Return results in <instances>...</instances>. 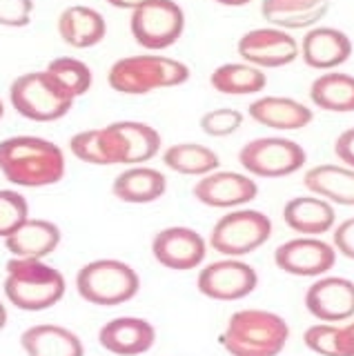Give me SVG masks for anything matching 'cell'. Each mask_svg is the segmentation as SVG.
Segmentation results:
<instances>
[{
	"label": "cell",
	"instance_id": "cell-1",
	"mask_svg": "<svg viewBox=\"0 0 354 356\" xmlns=\"http://www.w3.org/2000/svg\"><path fill=\"white\" fill-rule=\"evenodd\" d=\"M0 174L18 187L56 185L65 176V154L40 136L5 138L0 140Z\"/></svg>",
	"mask_w": 354,
	"mask_h": 356
},
{
	"label": "cell",
	"instance_id": "cell-2",
	"mask_svg": "<svg viewBox=\"0 0 354 356\" xmlns=\"http://www.w3.org/2000/svg\"><path fill=\"white\" fill-rule=\"evenodd\" d=\"M290 339L283 316L268 309H241L227 321L220 345L230 356H279Z\"/></svg>",
	"mask_w": 354,
	"mask_h": 356
},
{
	"label": "cell",
	"instance_id": "cell-3",
	"mask_svg": "<svg viewBox=\"0 0 354 356\" xmlns=\"http://www.w3.org/2000/svg\"><path fill=\"white\" fill-rule=\"evenodd\" d=\"M5 296L9 303L25 312L49 309L65 296L63 274L42 259H14L5 265Z\"/></svg>",
	"mask_w": 354,
	"mask_h": 356
},
{
	"label": "cell",
	"instance_id": "cell-4",
	"mask_svg": "<svg viewBox=\"0 0 354 356\" xmlns=\"http://www.w3.org/2000/svg\"><path fill=\"white\" fill-rule=\"evenodd\" d=\"M190 81V67L159 54L125 56L109 67L107 83L118 94L143 96L154 89L179 87Z\"/></svg>",
	"mask_w": 354,
	"mask_h": 356
},
{
	"label": "cell",
	"instance_id": "cell-5",
	"mask_svg": "<svg viewBox=\"0 0 354 356\" xmlns=\"http://www.w3.org/2000/svg\"><path fill=\"white\" fill-rule=\"evenodd\" d=\"M9 100L23 118L51 122L67 116L76 98L47 70H42L18 76L9 87Z\"/></svg>",
	"mask_w": 354,
	"mask_h": 356
},
{
	"label": "cell",
	"instance_id": "cell-6",
	"mask_svg": "<svg viewBox=\"0 0 354 356\" xmlns=\"http://www.w3.org/2000/svg\"><path fill=\"white\" fill-rule=\"evenodd\" d=\"M76 289L92 305L112 307L131 300L140 289V278L123 261L101 259L81 267L76 274Z\"/></svg>",
	"mask_w": 354,
	"mask_h": 356
},
{
	"label": "cell",
	"instance_id": "cell-7",
	"mask_svg": "<svg viewBox=\"0 0 354 356\" xmlns=\"http://www.w3.org/2000/svg\"><path fill=\"white\" fill-rule=\"evenodd\" d=\"M272 236V220L259 209H234L223 214L212 227L209 245L212 250L239 259L263 248Z\"/></svg>",
	"mask_w": 354,
	"mask_h": 356
},
{
	"label": "cell",
	"instance_id": "cell-8",
	"mask_svg": "<svg viewBox=\"0 0 354 356\" xmlns=\"http://www.w3.org/2000/svg\"><path fill=\"white\" fill-rule=\"evenodd\" d=\"M129 29L140 47L150 51L168 49L183 36L185 11L176 0H147L131 11Z\"/></svg>",
	"mask_w": 354,
	"mask_h": 356
},
{
	"label": "cell",
	"instance_id": "cell-9",
	"mask_svg": "<svg viewBox=\"0 0 354 356\" xmlns=\"http://www.w3.org/2000/svg\"><path fill=\"white\" fill-rule=\"evenodd\" d=\"M307 161V154L298 143L279 136L254 138L239 152V163L250 176L285 178L298 172Z\"/></svg>",
	"mask_w": 354,
	"mask_h": 356
},
{
	"label": "cell",
	"instance_id": "cell-10",
	"mask_svg": "<svg viewBox=\"0 0 354 356\" xmlns=\"http://www.w3.org/2000/svg\"><path fill=\"white\" fill-rule=\"evenodd\" d=\"M196 285L203 296L230 303V300H241L250 296L259 285V274L248 263L227 259L203 267L198 272Z\"/></svg>",
	"mask_w": 354,
	"mask_h": 356
},
{
	"label": "cell",
	"instance_id": "cell-11",
	"mask_svg": "<svg viewBox=\"0 0 354 356\" xmlns=\"http://www.w3.org/2000/svg\"><path fill=\"white\" fill-rule=\"evenodd\" d=\"M236 49L241 58L259 67V70H276L294 63L301 56V47L285 29L261 27L243 33Z\"/></svg>",
	"mask_w": 354,
	"mask_h": 356
},
{
	"label": "cell",
	"instance_id": "cell-12",
	"mask_svg": "<svg viewBox=\"0 0 354 356\" xmlns=\"http://www.w3.org/2000/svg\"><path fill=\"white\" fill-rule=\"evenodd\" d=\"M274 263L281 272L292 276H323L337 263V250L330 243L301 236L279 245L274 252Z\"/></svg>",
	"mask_w": 354,
	"mask_h": 356
},
{
	"label": "cell",
	"instance_id": "cell-13",
	"mask_svg": "<svg viewBox=\"0 0 354 356\" xmlns=\"http://www.w3.org/2000/svg\"><path fill=\"white\" fill-rule=\"evenodd\" d=\"M205 238L192 227H165L152 241V254L163 267L176 272L194 270L205 261Z\"/></svg>",
	"mask_w": 354,
	"mask_h": 356
},
{
	"label": "cell",
	"instance_id": "cell-14",
	"mask_svg": "<svg viewBox=\"0 0 354 356\" xmlns=\"http://www.w3.org/2000/svg\"><path fill=\"white\" fill-rule=\"evenodd\" d=\"M192 194L207 207L234 209L252 203L259 196V185L254 178L239 172H212L194 185Z\"/></svg>",
	"mask_w": 354,
	"mask_h": 356
},
{
	"label": "cell",
	"instance_id": "cell-15",
	"mask_svg": "<svg viewBox=\"0 0 354 356\" xmlns=\"http://www.w3.org/2000/svg\"><path fill=\"white\" fill-rule=\"evenodd\" d=\"M70 149L76 159L90 165H129V147L118 122L74 134Z\"/></svg>",
	"mask_w": 354,
	"mask_h": 356
},
{
	"label": "cell",
	"instance_id": "cell-16",
	"mask_svg": "<svg viewBox=\"0 0 354 356\" xmlns=\"http://www.w3.org/2000/svg\"><path fill=\"white\" fill-rule=\"evenodd\" d=\"M305 307L321 323H341L354 316V283L341 276H325L305 292Z\"/></svg>",
	"mask_w": 354,
	"mask_h": 356
},
{
	"label": "cell",
	"instance_id": "cell-17",
	"mask_svg": "<svg viewBox=\"0 0 354 356\" xmlns=\"http://www.w3.org/2000/svg\"><path fill=\"white\" fill-rule=\"evenodd\" d=\"M156 330L150 321L138 316H118L107 321L98 332V343L116 356H138L152 350Z\"/></svg>",
	"mask_w": 354,
	"mask_h": 356
},
{
	"label": "cell",
	"instance_id": "cell-18",
	"mask_svg": "<svg viewBox=\"0 0 354 356\" xmlns=\"http://www.w3.org/2000/svg\"><path fill=\"white\" fill-rule=\"evenodd\" d=\"M350 56H352V40L341 29L314 27L303 36L301 58L312 70L332 72L343 63H348Z\"/></svg>",
	"mask_w": 354,
	"mask_h": 356
},
{
	"label": "cell",
	"instance_id": "cell-19",
	"mask_svg": "<svg viewBox=\"0 0 354 356\" xmlns=\"http://www.w3.org/2000/svg\"><path fill=\"white\" fill-rule=\"evenodd\" d=\"M248 114L259 125L279 131L303 129L314 118L312 109L287 96H263L248 107Z\"/></svg>",
	"mask_w": 354,
	"mask_h": 356
},
{
	"label": "cell",
	"instance_id": "cell-20",
	"mask_svg": "<svg viewBox=\"0 0 354 356\" xmlns=\"http://www.w3.org/2000/svg\"><path fill=\"white\" fill-rule=\"evenodd\" d=\"M285 225L303 234V236H321L335 227V207L325 198L319 196H296L290 198L283 207Z\"/></svg>",
	"mask_w": 354,
	"mask_h": 356
},
{
	"label": "cell",
	"instance_id": "cell-21",
	"mask_svg": "<svg viewBox=\"0 0 354 356\" xmlns=\"http://www.w3.org/2000/svg\"><path fill=\"white\" fill-rule=\"evenodd\" d=\"M330 11V0H263L261 14L272 27L309 29Z\"/></svg>",
	"mask_w": 354,
	"mask_h": 356
},
{
	"label": "cell",
	"instance_id": "cell-22",
	"mask_svg": "<svg viewBox=\"0 0 354 356\" xmlns=\"http://www.w3.org/2000/svg\"><path fill=\"white\" fill-rule=\"evenodd\" d=\"M58 33L70 47L90 49L105 38L107 22L101 11L85 5H72L63 9V14L58 16Z\"/></svg>",
	"mask_w": 354,
	"mask_h": 356
},
{
	"label": "cell",
	"instance_id": "cell-23",
	"mask_svg": "<svg viewBox=\"0 0 354 356\" xmlns=\"http://www.w3.org/2000/svg\"><path fill=\"white\" fill-rule=\"evenodd\" d=\"M61 243V229L56 222L42 218H27L12 236L5 238V248L16 259H45Z\"/></svg>",
	"mask_w": 354,
	"mask_h": 356
},
{
	"label": "cell",
	"instance_id": "cell-24",
	"mask_svg": "<svg viewBox=\"0 0 354 356\" xmlns=\"http://www.w3.org/2000/svg\"><path fill=\"white\" fill-rule=\"evenodd\" d=\"M303 185L307 192L325 198L328 203L354 207V170L348 165H316L305 172Z\"/></svg>",
	"mask_w": 354,
	"mask_h": 356
},
{
	"label": "cell",
	"instance_id": "cell-25",
	"mask_svg": "<svg viewBox=\"0 0 354 356\" xmlns=\"http://www.w3.org/2000/svg\"><path fill=\"white\" fill-rule=\"evenodd\" d=\"M112 192L118 200H123V203L145 205V203L159 200L168 192V178L163 176V172L154 170V167L134 165L114 178Z\"/></svg>",
	"mask_w": 354,
	"mask_h": 356
},
{
	"label": "cell",
	"instance_id": "cell-26",
	"mask_svg": "<svg viewBox=\"0 0 354 356\" xmlns=\"http://www.w3.org/2000/svg\"><path fill=\"white\" fill-rule=\"evenodd\" d=\"M20 345L27 356H85V348L74 332L42 323L23 332Z\"/></svg>",
	"mask_w": 354,
	"mask_h": 356
},
{
	"label": "cell",
	"instance_id": "cell-27",
	"mask_svg": "<svg viewBox=\"0 0 354 356\" xmlns=\"http://www.w3.org/2000/svg\"><path fill=\"white\" fill-rule=\"evenodd\" d=\"M309 98L323 111L350 114L354 111V76L343 72L321 74L309 87Z\"/></svg>",
	"mask_w": 354,
	"mask_h": 356
},
{
	"label": "cell",
	"instance_id": "cell-28",
	"mask_svg": "<svg viewBox=\"0 0 354 356\" xmlns=\"http://www.w3.org/2000/svg\"><path fill=\"white\" fill-rule=\"evenodd\" d=\"M209 83L218 94L225 96H250L259 94L268 85V76L250 63H225L216 67Z\"/></svg>",
	"mask_w": 354,
	"mask_h": 356
},
{
	"label": "cell",
	"instance_id": "cell-29",
	"mask_svg": "<svg viewBox=\"0 0 354 356\" xmlns=\"http://www.w3.org/2000/svg\"><path fill=\"white\" fill-rule=\"evenodd\" d=\"M163 163L183 176H207L218 170V154L201 143H176L163 152Z\"/></svg>",
	"mask_w": 354,
	"mask_h": 356
},
{
	"label": "cell",
	"instance_id": "cell-30",
	"mask_svg": "<svg viewBox=\"0 0 354 356\" xmlns=\"http://www.w3.org/2000/svg\"><path fill=\"white\" fill-rule=\"evenodd\" d=\"M118 127L129 147V165L152 161L161 152V134L152 125L138 120H118Z\"/></svg>",
	"mask_w": 354,
	"mask_h": 356
},
{
	"label": "cell",
	"instance_id": "cell-31",
	"mask_svg": "<svg viewBox=\"0 0 354 356\" xmlns=\"http://www.w3.org/2000/svg\"><path fill=\"white\" fill-rule=\"evenodd\" d=\"M47 72L56 78V81L67 89L74 98H81L90 92L92 87V70L87 67L83 60L72 58V56H61V58H54L47 65Z\"/></svg>",
	"mask_w": 354,
	"mask_h": 356
},
{
	"label": "cell",
	"instance_id": "cell-32",
	"mask_svg": "<svg viewBox=\"0 0 354 356\" xmlns=\"http://www.w3.org/2000/svg\"><path fill=\"white\" fill-rule=\"evenodd\" d=\"M29 218V205L23 194L0 189V238H7Z\"/></svg>",
	"mask_w": 354,
	"mask_h": 356
},
{
	"label": "cell",
	"instance_id": "cell-33",
	"mask_svg": "<svg viewBox=\"0 0 354 356\" xmlns=\"http://www.w3.org/2000/svg\"><path fill=\"white\" fill-rule=\"evenodd\" d=\"M198 125H201V131L207 134V136L225 138V136H232V134L241 129L243 114L239 109L220 107V109L205 111V114L201 116V120H198Z\"/></svg>",
	"mask_w": 354,
	"mask_h": 356
},
{
	"label": "cell",
	"instance_id": "cell-34",
	"mask_svg": "<svg viewBox=\"0 0 354 356\" xmlns=\"http://www.w3.org/2000/svg\"><path fill=\"white\" fill-rule=\"evenodd\" d=\"M339 337L341 325H337V323H316V325L305 330L303 343L307 350H312L319 356H341Z\"/></svg>",
	"mask_w": 354,
	"mask_h": 356
},
{
	"label": "cell",
	"instance_id": "cell-35",
	"mask_svg": "<svg viewBox=\"0 0 354 356\" xmlns=\"http://www.w3.org/2000/svg\"><path fill=\"white\" fill-rule=\"evenodd\" d=\"M34 0H0V25L3 27H27L31 22Z\"/></svg>",
	"mask_w": 354,
	"mask_h": 356
},
{
	"label": "cell",
	"instance_id": "cell-36",
	"mask_svg": "<svg viewBox=\"0 0 354 356\" xmlns=\"http://www.w3.org/2000/svg\"><path fill=\"white\" fill-rule=\"evenodd\" d=\"M335 250L354 261V216L343 220L335 229Z\"/></svg>",
	"mask_w": 354,
	"mask_h": 356
},
{
	"label": "cell",
	"instance_id": "cell-37",
	"mask_svg": "<svg viewBox=\"0 0 354 356\" xmlns=\"http://www.w3.org/2000/svg\"><path fill=\"white\" fill-rule=\"evenodd\" d=\"M335 154H337V159L343 165H348V167H352V170H354V127L346 129L337 138V143H335Z\"/></svg>",
	"mask_w": 354,
	"mask_h": 356
},
{
	"label": "cell",
	"instance_id": "cell-38",
	"mask_svg": "<svg viewBox=\"0 0 354 356\" xmlns=\"http://www.w3.org/2000/svg\"><path fill=\"white\" fill-rule=\"evenodd\" d=\"M339 352L341 356H354V323L341 327V337H339Z\"/></svg>",
	"mask_w": 354,
	"mask_h": 356
},
{
	"label": "cell",
	"instance_id": "cell-39",
	"mask_svg": "<svg viewBox=\"0 0 354 356\" xmlns=\"http://www.w3.org/2000/svg\"><path fill=\"white\" fill-rule=\"evenodd\" d=\"M147 0H107V5H112L116 9H138L140 5H145Z\"/></svg>",
	"mask_w": 354,
	"mask_h": 356
},
{
	"label": "cell",
	"instance_id": "cell-40",
	"mask_svg": "<svg viewBox=\"0 0 354 356\" xmlns=\"http://www.w3.org/2000/svg\"><path fill=\"white\" fill-rule=\"evenodd\" d=\"M214 3L225 5V7H246V5L252 3V0H214Z\"/></svg>",
	"mask_w": 354,
	"mask_h": 356
},
{
	"label": "cell",
	"instance_id": "cell-41",
	"mask_svg": "<svg viewBox=\"0 0 354 356\" xmlns=\"http://www.w3.org/2000/svg\"><path fill=\"white\" fill-rule=\"evenodd\" d=\"M5 325H7V309L3 303H0V330H3Z\"/></svg>",
	"mask_w": 354,
	"mask_h": 356
},
{
	"label": "cell",
	"instance_id": "cell-42",
	"mask_svg": "<svg viewBox=\"0 0 354 356\" xmlns=\"http://www.w3.org/2000/svg\"><path fill=\"white\" fill-rule=\"evenodd\" d=\"M5 116V105H3V100H0V118Z\"/></svg>",
	"mask_w": 354,
	"mask_h": 356
}]
</instances>
